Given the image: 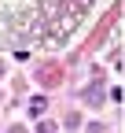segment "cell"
Segmentation results:
<instances>
[{
	"instance_id": "1",
	"label": "cell",
	"mask_w": 125,
	"mask_h": 133,
	"mask_svg": "<svg viewBox=\"0 0 125 133\" xmlns=\"http://www.w3.org/2000/svg\"><path fill=\"white\" fill-rule=\"evenodd\" d=\"M11 133H26V129H11Z\"/></svg>"
}]
</instances>
